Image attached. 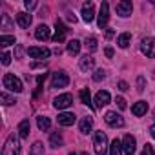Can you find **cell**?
I'll use <instances>...</instances> for the list:
<instances>
[{"instance_id":"6da1fadb","label":"cell","mask_w":155,"mask_h":155,"mask_svg":"<svg viewBox=\"0 0 155 155\" xmlns=\"http://www.w3.org/2000/svg\"><path fill=\"white\" fill-rule=\"evenodd\" d=\"M2 82H4V88H8L9 91H15V93H20L24 90L20 79H18V77H15L13 73H6L4 79H2Z\"/></svg>"},{"instance_id":"7a4b0ae2","label":"cell","mask_w":155,"mask_h":155,"mask_svg":"<svg viewBox=\"0 0 155 155\" xmlns=\"http://www.w3.org/2000/svg\"><path fill=\"white\" fill-rule=\"evenodd\" d=\"M2 155H20V142H18L17 135L8 137V140L4 144V150H2Z\"/></svg>"},{"instance_id":"3957f363","label":"cell","mask_w":155,"mask_h":155,"mask_svg":"<svg viewBox=\"0 0 155 155\" xmlns=\"http://www.w3.org/2000/svg\"><path fill=\"white\" fill-rule=\"evenodd\" d=\"M93 146H95V153L97 155H106V151H108V137H106L104 131H95Z\"/></svg>"},{"instance_id":"277c9868","label":"cell","mask_w":155,"mask_h":155,"mask_svg":"<svg viewBox=\"0 0 155 155\" xmlns=\"http://www.w3.org/2000/svg\"><path fill=\"white\" fill-rule=\"evenodd\" d=\"M69 84V77L64 71H55L53 73V79H51V88H66Z\"/></svg>"},{"instance_id":"5b68a950","label":"cell","mask_w":155,"mask_h":155,"mask_svg":"<svg viewBox=\"0 0 155 155\" xmlns=\"http://www.w3.org/2000/svg\"><path fill=\"white\" fill-rule=\"evenodd\" d=\"M140 51L148 57V58H155V38L148 37L140 42Z\"/></svg>"},{"instance_id":"8992f818","label":"cell","mask_w":155,"mask_h":155,"mask_svg":"<svg viewBox=\"0 0 155 155\" xmlns=\"http://www.w3.org/2000/svg\"><path fill=\"white\" fill-rule=\"evenodd\" d=\"M73 104V97L69 95V93H62V95H58L55 101H53V106L57 108V110H66V108H69Z\"/></svg>"},{"instance_id":"52a82bcc","label":"cell","mask_w":155,"mask_h":155,"mask_svg":"<svg viewBox=\"0 0 155 155\" xmlns=\"http://www.w3.org/2000/svg\"><path fill=\"white\" fill-rule=\"evenodd\" d=\"M108 18H110V6H108V2H102L101 4V11H99V20H97L101 29H104L108 26Z\"/></svg>"},{"instance_id":"ba28073f","label":"cell","mask_w":155,"mask_h":155,"mask_svg":"<svg viewBox=\"0 0 155 155\" xmlns=\"http://www.w3.org/2000/svg\"><path fill=\"white\" fill-rule=\"evenodd\" d=\"M104 120H106V124H110L113 128H122L124 126V119L119 113H115V111H108L104 115Z\"/></svg>"},{"instance_id":"9c48e42d","label":"cell","mask_w":155,"mask_h":155,"mask_svg":"<svg viewBox=\"0 0 155 155\" xmlns=\"http://www.w3.org/2000/svg\"><path fill=\"white\" fill-rule=\"evenodd\" d=\"M115 9H117V15H120V17H130L131 11H133V4L130 2V0H122V2H119V4L115 6Z\"/></svg>"},{"instance_id":"30bf717a","label":"cell","mask_w":155,"mask_h":155,"mask_svg":"<svg viewBox=\"0 0 155 155\" xmlns=\"http://www.w3.org/2000/svg\"><path fill=\"white\" fill-rule=\"evenodd\" d=\"M93 18H95V8H93V2H86V4L82 6V20L90 24Z\"/></svg>"},{"instance_id":"8fae6325","label":"cell","mask_w":155,"mask_h":155,"mask_svg":"<svg viewBox=\"0 0 155 155\" xmlns=\"http://www.w3.org/2000/svg\"><path fill=\"white\" fill-rule=\"evenodd\" d=\"M135 137H131V135H124V140H122V150H124V153L126 155H133L135 153Z\"/></svg>"},{"instance_id":"7c38bea8","label":"cell","mask_w":155,"mask_h":155,"mask_svg":"<svg viewBox=\"0 0 155 155\" xmlns=\"http://www.w3.org/2000/svg\"><path fill=\"white\" fill-rule=\"evenodd\" d=\"M28 53H29V57H31V58H42V60H44V58H48V57H49V53H51V51H49L48 48H29V49H28Z\"/></svg>"},{"instance_id":"4fadbf2b","label":"cell","mask_w":155,"mask_h":155,"mask_svg":"<svg viewBox=\"0 0 155 155\" xmlns=\"http://www.w3.org/2000/svg\"><path fill=\"white\" fill-rule=\"evenodd\" d=\"M110 93L108 91H99L97 95H95V110H101L102 106H106V104H110Z\"/></svg>"},{"instance_id":"5bb4252c","label":"cell","mask_w":155,"mask_h":155,"mask_svg":"<svg viewBox=\"0 0 155 155\" xmlns=\"http://www.w3.org/2000/svg\"><path fill=\"white\" fill-rule=\"evenodd\" d=\"M66 31H68L66 26H64L60 20H57V22H55V35H53V40H55V42H62L64 37H66Z\"/></svg>"},{"instance_id":"9a60e30c","label":"cell","mask_w":155,"mask_h":155,"mask_svg":"<svg viewBox=\"0 0 155 155\" xmlns=\"http://www.w3.org/2000/svg\"><path fill=\"white\" fill-rule=\"evenodd\" d=\"M77 120V117L73 115V113H58V117H57V122L60 124V126H73V122Z\"/></svg>"},{"instance_id":"2e32d148","label":"cell","mask_w":155,"mask_h":155,"mask_svg":"<svg viewBox=\"0 0 155 155\" xmlns=\"http://www.w3.org/2000/svg\"><path fill=\"white\" fill-rule=\"evenodd\" d=\"M31 20H33V18H31V15H29V13H24V11L17 13V22H18V26H20V28H24V29H26V28H29V26H31Z\"/></svg>"},{"instance_id":"e0dca14e","label":"cell","mask_w":155,"mask_h":155,"mask_svg":"<svg viewBox=\"0 0 155 155\" xmlns=\"http://www.w3.org/2000/svg\"><path fill=\"white\" fill-rule=\"evenodd\" d=\"M146 111H148V102H146V101H139V102L133 104V108H131V113H133L135 117H142Z\"/></svg>"},{"instance_id":"ac0fdd59","label":"cell","mask_w":155,"mask_h":155,"mask_svg":"<svg viewBox=\"0 0 155 155\" xmlns=\"http://www.w3.org/2000/svg\"><path fill=\"white\" fill-rule=\"evenodd\" d=\"M35 37H37V40H48V38L51 37L49 28H48L46 24H40V26L37 28V31H35Z\"/></svg>"},{"instance_id":"d6986e66","label":"cell","mask_w":155,"mask_h":155,"mask_svg":"<svg viewBox=\"0 0 155 155\" xmlns=\"http://www.w3.org/2000/svg\"><path fill=\"white\" fill-rule=\"evenodd\" d=\"M93 66H95V58L91 55H84L81 58V69L82 71H90V69H93Z\"/></svg>"},{"instance_id":"ffe728a7","label":"cell","mask_w":155,"mask_h":155,"mask_svg":"<svg viewBox=\"0 0 155 155\" xmlns=\"http://www.w3.org/2000/svg\"><path fill=\"white\" fill-rule=\"evenodd\" d=\"M29 131H31V124H29V119H24L20 124H18V135L22 139H28L29 137Z\"/></svg>"},{"instance_id":"44dd1931","label":"cell","mask_w":155,"mask_h":155,"mask_svg":"<svg viewBox=\"0 0 155 155\" xmlns=\"http://www.w3.org/2000/svg\"><path fill=\"white\" fill-rule=\"evenodd\" d=\"M79 128H81V131H82V133H90V131H91V128H93V120H91L90 117H84V119H81Z\"/></svg>"},{"instance_id":"7402d4cb","label":"cell","mask_w":155,"mask_h":155,"mask_svg":"<svg viewBox=\"0 0 155 155\" xmlns=\"http://www.w3.org/2000/svg\"><path fill=\"white\" fill-rule=\"evenodd\" d=\"M122 142L119 140V139H115L113 142H111V146H110V155H122Z\"/></svg>"},{"instance_id":"603a6c76","label":"cell","mask_w":155,"mask_h":155,"mask_svg":"<svg viewBox=\"0 0 155 155\" xmlns=\"http://www.w3.org/2000/svg\"><path fill=\"white\" fill-rule=\"evenodd\" d=\"M62 142H64V139H62V135H60L58 131L51 133V137H49V144H51L53 148H60V146H62Z\"/></svg>"},{"instance_id":"cb8c5ba5","label":"cell","mask_w":155,"mask_h":155,"mask_svg":"<svg viewBox=\"0 0 155 155\" xmlns=\"http://www.w3.org/2000/svg\"><path fill=\"white\" fill-rule=\"evenodd\" d=\"M81 51V42L79 40H69L68 42V53L69 55H79Z\"/></svg>"},{"instance_id":"d4e9b609","label":"cell","mask_w":155,"mask_h":155,"mask_svg":"<svg viewBox=\"0 0 155 155\" xmlns=\"http://www.w3.org/2000/svg\"><path fill=\"white\" fill-rule=\"evenodd\" d=\"M130 40H131V33H122L119 38H117V44H119V48H128L130 46Z\"/></svg>"},{"instance_id":"484cf974","label":"cell","mask_w":155,"mask_h":155,"mask_svg":"<svg viewBox=\"0 0 155 155\" xmlns=\"http://www.w3.org/2000/svg\"><path fill=\"white\" fill-rule=\"evenodd\" d=\"M37 124H38V130L40 131H48L49 126H51V120L48 117H37Z\"/></svg>"},{"instance_id":"4316f807","label":"cell","mask_w":155,"mask_h":155,"mask_svg":"<svg viewBox=\"0 0 155 155\" xmlns=\"http://www.w3.org/2000/svg\"><path fill=\"white\" fill-rule=\"evenodd\" d=\"M0 29H2V31H9V29H13V22H11L9 15H2V26H0Z\"/></svg>"},{"instance_id":"83f0119b","label":"cell","mask_w":155,"mask_h":155,"mask_svg":"<svg viewBox=\"0 0 155 155\" xmlns=\"http://www.w3.org/2000/svg\"><path fill=\"white\" fill-rule=\"evenodd\" d=\"M11 44H15V37L13 35H2V37H0V46H2V48L11 46Z\"/></svg>"},{"instance_id":"f1b7e54d","label":"cell","mask_w":155,"mask_h":155,"mask_svg":"<svg viewBox=\"0 0 155 155\" xmlns=\"http://www.w3.org/2000/svg\"><path fill=\"white\" fill-rule=\"evenodd\" d=\"M29 155H44V146H42V142H35V144L31 146Z\"/></svg>"},{"instance_id":"f546056e","label":"cell","mask_w":155,"mask_h":155,"mask_svg":"<svg viewBox=\"0 0 155 155\" xmlns=\"http://www.w3.org/2000/svg\"><path fill=\"white\" fill-rule=\"evenodd\" d=\"M81 101H82V104H88V106H91V97H90V90H81Z\"/></svg>"},{"instance_id":"4dcf8cb0","label":"cell","mask_w":155,"mask_h":155,"mask_svg":"<svg viewBox=\"0 0 155 155\" xmlns=\"http://www.w3.org/2000/svg\"><path fill=\"white\" fill-rule=\"evenodd\" d=\"M86 48L90 51H97V38L95 37H88L86 38Z\"/></svg>"},{"instance_id":"1f68e13d","label":"cell","mask_w":155,"mask_h":155,"mask_svg":"<svg viewBox=\"0 0 155 155\" xmlns=\"http://www.w3.org/2000/svg\"><path fill=\"white\" fill-rule=\"evenodd\" d=\"M0 101H2V104H4V106H11V104L15 102V99H13V97H9L8 93H0Z\"/></svg>"},{"instance_id":"d6a6232c","label":"cell","mask_w":155,"mask_h":155,"mask_svg":"<svg viewBox=\"0 0 155 155\" xmlns=\"http://www.w3.org/2000/svg\"><path fill=\"white\" fill-rule=\"evenodd\" d=\"M104 77H106L104 71L99 69V71H95V75H93V81H95V82H101V81H104Z\"/></svg>"},{"instance_id":"836d02e7","label":"cell","mask_w":155,"mask_h":155,"mask_svg":"<svg viewBox=\"0 0 155 155\" xmlns=\"http://www.w3.org/2000/svg\"><path fill=\"white\" fill-rule=\"evenodd\" d=\"M2 64H4V66H9V64H11V55H9L8 51H4V55H2Z\"/></svg>"},{"instance_id":"e575fe53","label":"cell","mask_w":155,"mask_h":155,"mask_svg":"<svg viewBox=\"0 0 155 155\" xmlns=\"http://www.w3.org/2000/svg\"><path fill=\"white\" fill-rule=\"evenodd\" d=\"M140 155H153V146L151 144H144V150Z\"/></svg>"},{"instance_id":"d590c367","label":"cell","mask_w":155,"mask_h":155,"mask_svg":"<svg viewBox=\"0 0 155 155\" xmlns=\"http://www.w3.org/2000/svg\"><path fill=\"white\" fill-rule=\"evenodd\" d=\"M115 102H117V106H119L120 110H126V108H128V106H126V101H124L122 97H117V101H115Z\"/></svg>"},{"instance_id":"8d00e7d4","label":"cell","mask_w":155,"mask_h":155,"mask_svg":"<svg viewBox=\"0 0 155 155\" xmlns=\"http://www.w3.org/2000/svg\"><path fill=\"white\" fill-rule=\"evenodd\" d=\"M24 6H26V9H35L37 8V2H35V0H26Z\"/></svg>"},{"instance_id":"74e56055","label":"cell","mask_w":155,"mask_h":155,"mask_svg":"<svg viewBox=\"0 0 155 155\" xmlns=\"http://www.w3.org/2000/svg\"><path fill=\"white\" fill-rule=\"evenodd\" d=\"M137 91H144V77H139V81H137Z\"/></svg>"},{"instance_id":"f35d334b","label":"cell","mask_w":155,"mask_h":155,"mask_svg":"<svg viewBox=\"0 0 155 155\" xmlns=\"http://www.w3.org/2000/svg\"><path fill=\"white\" fill-rule=\"evenodd\" d=\"M119 90H120V91H126V90H128V82L120 81V82H119Z\"/></svg>"},{"instance_id":"ab89813d","label":"cell","mask_w":155,"mask_h":155,"mask_svg":"<svg viewBox=\"0 0 155 155\" xmlns=\"http://www.w3.org/2000/svg\"><path fill=\"white\" fill-rule=\"evenodd\" d=\"M104 53H106V57H108V58H111V57H113V48H106V51H104Z\"/></svg>"},{"instance_id":"60d3db41","label":"cell","mask_w":155,"mask_h":155,"mask_svg":"<svg viewBox=\"0 0 155 155\" xmlns=\"http://www.w3.org/2000/svg\"><path fill=\"white\" fill-rule=\"evenodd\" d=\"M68 20H69V22H73V24H75V22H77V17H75V15H68Z\"/></svg>"},{"instance_id":"b9f144b4","label":"cell","mask_w":155,"mask_h":155,"mask_svg":"<svg viewBox=\"0 0 155 155\" xmlns=\"http://www.w3.org/2000/svg\"><path fill=\"white\" fill-rule=\"evenodd\" d=\"M113 33H115L113 29H108V31H106V38H111V37H113Z\"/></svg>"},{"instance_id":"7bdbcfd3","label":"cell","mask_w":155,"mask_h":155,"mask_svg":"<svg viewBox=\"0 0 155 155\" xmlns=\"http://www.w3.org/2000/svg\"><path fill=\"white\" fill-rule=\"evenodd\" d=\"M22 55V46H17V57H20Z\"/></svg>"},{"instance_id":"ee69618b","label":"cell","mask_w":155,"mask_h":155,"mask_svg":"<svg viewBox=\"0 0 155 155\" xmlns=\"http://www.w3.org/2000/svg\"><path fill=\"white\" fill-rule=\"evenodd\" d=\"M150 133H151V137H153V139H155V124H153V126H151V128H150Z\"/></svg>"},{"instance_id":"f6af8a7d","label":"cell","mask_w":155,"mask_h":155,"mask_svg":"<svg viewBox=\"0 0 155 155\" xmlns=\"http://www.w3.org/2000/svg\"><path fill=\"white\" fill-rule=\"evenodd\" d=\"M53 53H55V55H60V53H62V49H60V48H55V49H53Z\"/></svg>"},{"instance_id":"bcb514c9","label":"cell","mask_w":155,"mask_h":155,"mask_svg":"<svg viewBox=\"0 0 155 155\" xmlns=\"http://www.w3.org/2000/svg\"><path fill=\"white\" fill-rule=\"evenodd\" d=\"M69 155H77V153H73V151H71V153H69Z\"/></svg>"},{"instance_id":"7dc6e473","label":"cell","mask_w":155,"mask_h":155,"mask_svg":"<svg viewBox=\"0 0 155 155\" xmlns=\"http://www.w3.org/2000/svg\"><path fill=\"white\" fill-rule=\"evenodd\" d=\"M153 117H155V110H153Z\"/></svg>"}]
</instances>
